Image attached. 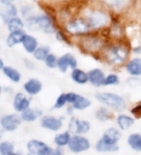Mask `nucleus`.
I'll use <instances>...</instances> for the list:
<instances>
[{
	"label": "nucleus",
	"instance_id": "1",
	"mask_svg": "<svg viewBox=\"0 0 141 155\" xmlns=\"http://www.w3.org/2000/svg\"><path fill=\"white\" fill-rule=\"evenodd\" d=\"M79 14L85 18L91 33L103 32L110 26L112 21V18L104 8L83 7Z\"/></svg>",
	"mask_w": 141,
	"mask_h": 155
},
{
	"label": "nucleus",
	"instance_id": "2",
	"mask_svg": "<svg viewBox=\"0 0 141 155\" xmlns=\"http://www.w3.org/2000/svg\"><path fill=\"white\" fill-rule=\"evenodd\" d=\"M24 22L25 26L30 30H41L47 35H53L60 28L55 16L46 11L41 14L33 15L32 17L26 18Z\"/></svg>",
	"mask_w": 141,
	"mask_h": 155
},
{
	"label": "nucleus",
	"instance_id": "3",
	"mask_svg": "<svg viewBox=\"0 0 141 155\" xmlns=\"http://www.w3.org/2000/svg\"><path fill=\"white\" fill-rule=\"evenodd\" d=\"M130 55V48L125 43L117 41L107 43L100 56L104 62L112 66H121L127 62Z\"/></svg>",
	"mask_w": 141,
	"mask_h": 155
},
{
	"label": "nucleus",
	"instance_id": "4",
	"mask_svg": "<svg viewBox=\"0 0 141 155\" xmlns=\"http://www.w3.org/2000/svg\"><path fill=\"white\" fill-rule=\"evenodd\" d=\"M76 45L82 52L90 55H99L107 45V40L100 33H89L87 35L76 39Z\"/></svg>",
	"mask_w": 141,
	"mask_h": 155
},
{
	"label": "nucleus",
	"instance_id": "5",
	"mask_svg": "<svg viewBox=\"0 0 141 155\" xmlns=\"http://www.w3.org/2000/svg\"><path fill=\"white\" fill-rule=\"evenodd\" d=\"M61 29H63L72 40L83 37L87 34L91 33L85 18L80 14L75 15V16L66 21L61 25Z\"/></svg>",
	"mask_w": 141,
	"mask_h": 155
},
{
	"label": "nucleus",
	"instance_id": "6",
	"mask_svg": "<svg viewBox=\"0 0 141 155\" xmlns=\"http://www.w3.org/2000/svg\"><path fill=\"white\" fill-rule=\"evenodd\" d=\"M96 99L98 100L104 107L109 108L115 111H124L127 108V103L122 96L112 92H98L96 95Z\"/></svg>",
	"mask_w": 141,
	"mask_h": 155
},
{
	"label": "nucleus",
	"instance_id": "7",
	"mask_svg": "<svg viewBox=\"0 0 141 155\" xmlns=\"http://www.w3.org/2000/svg\"><path fill=\"white\" fill-rule=\"evenodd\" d=\"M91 147V143L89 139L83 135H72L68 145V148L75 154H79L88 151Z\"/></svg>",
	"mask_w": 141,
	"mask_h": 155
},
{
	"label": "nucleus",
	"instance_id": "8",
	"mask_svg": "<svg viewBox=\"0 0 141 155\" xmlns=\"http://www.w3.org/2000/svg\"><path fill=\"white\" fill-rule=\"evenodd\" d=\"M22 120L21 118V115L17 113L4 114L0 118V126L3 129L4 132L12 133L16 131L19 126L21 125Z\"/></svg>",
	"mask_w": 141,
	"mask_h": 155
},
{
	"label": "nucleus",
	"instance_id": "9",
	"mask_svg": "<svg viewBox=\"0 0 141 155\" xmlns=\"http://www.w3.org/2000/svg\"><path fill=\"white\" fill-rule=\"evenodd\" d=\"M91 130L90 121L86 119H79L75 116L70 118L68 124V131H70L72 135H83L85 136Z\"/></svg>",
	"mask_w": 141,
	"mask_h": 155
},
{
	"label": "nucleus",
	"instance_id": "10",
	"mask_svg": "<svg viewBox=\"0 0 141 155\" xmlns=\"http://www.w3.org/2000/svg\"><path fill=\"white\" fill-rule=\"evenodd\" d=\"M63 117H57V116L51 114H43L40 119L41 127L51 131V132H58L63 127Z\"/></svg>",
	"mask_w": 141,
	"mask_h": 155
},
{
	"label": "nucleus",
	"instance_id": "11",
	"mask_svg": "<svg viewBox=\"0 0 141 155\" xmlns=\"http://www.w3.org/2000/svg\"><path fill=\"white\" fill-rule=\"evenodd\" d=\"M79 65V61H77L76 57L72 54L70 52L64 53L63 55L58 57V64H57V69L61 73H67L68 70H74L77 68Z\"/></svg>",
	"mask_w": 141,
	"mask_h": 155
},
{
	"label": "nucleus",
	"instance_id": "12",
	"mask_svg": "<svg viewBox=\"0 0 141 155\" xmlns=\"http://www.w3.org/2000/svg\"><path fill=\"white\" fill-rule=\"evenodd\" d=\"M29 108H31V99L25 93L18 92L14 96L13 100V109L17 114H21Z\"/></svg>",
	"mask_w": 141,
	"mask_h": 155
},
{
	"label": "nucleus",
	"instance_id": "13",
	"mask_svg": "<svg viewBox=\"0 0 141 155\" xmlns=\"http://www.w3.org/2000/svg\"><path fill=\"white\" fill-rule=\"evenodd\" d=\"M18 9L12 1L1 0L0 1V18L6 23L10 18L18 16Z\"/></svg>",
	"mask_w": 141,
	"mask_h": 155
},
{
	"label": "nucleus",
	"instance_id": "14",
	"mask_svg": "<svg viewBox=\"0 0 141 155\" xmlns=\"http://www.w3.org/2000/svg\"><path fill=\"white\" fill-rule=\"evenodd\" d=\"M50 145L37 139H32L26 143L27 152L31 155H46Z\"/></svg>",
	"mask_w": 141,
	"mask_h": 155
},
{
	"label": "nucleus",
	"instance_id": "15",
	"mask_svg": "<svg viewBox=\"0 0 141 155\" xmlns=\"http://www.w3.org/2000/svg\"><path fill=\"white\" fill-rule=\"evenodd\" d=\"M43 89V84L36 78H30L23 84V90L29 97L38 95Z\"/></svg>",
	"mask_w": 141,
	"mask_h": 155
},
{
	"label": "nucleus",
	"instance_id": "16",
	"mask_svg": "<svg viewBox=\"0 0 141 155\" xmlns=\"http://www.w3.org/2000/svg\"><path fill=\"white\" fill-rule=\"evenodd\" d=\"M121 137H122V133L118 128L110 127L104 131L101 140L108 145H118Z\"/></svg>",
	"mask_w": 141,
	"mask_h": 155
},
{
	"label": "nucleus",
	"instance_id": "17",
	"mask_svg": "<svg viewBox=\"0 0 141 155\" xmlns=\"http://www.w3.org/2000/svg\"><path fill=\"white\" fill-rule=\"evenodd\" d=\"M106 75L104 72L100 69V68H93L88 71V80L89 84H91L95 87H101L104 86V81H105Z\"/></svg>",
	"mask_w": 141,
	"mask_h": 155
},
{
	"label": "nucleus",
	"instance_id": "18",
	"mask_svg": "<svg viewBox=\"0 0 141 155\" xmlns=\"http://www.w3.org/2000/svg\"><path fill=\"white\" fill-rule=\"evenodd\" d=\"M21 46L23 48V50L25 51L28 54H33V53L35 52V51L39 48L38 39L34 35H32V34L26 33L22 40Z\"/></svg>",
	"mask_w": 141,
	"mask_h": 155
},
{
	"label": "nucleus",
	"instance_id": "19",
	"mask_svg": "<svg viewBox=\"0 0 141 155\" xmlns=\"http://www.w3.org/2000/svg\"><path fill=\"white\" fill-rule=\"evenodd\" d=\"M71 80L76 84L79 85H84L86 84H88L89 80H88V72L84 71L81 68H75V69L71 71Z\"/></svg>",
	"mask_w": 141,
	"mask_h": 155
},
{
	"label": "nucleus",
	"instance_id": "20",
	"mask_svg": "<svg viewBox=\"0 0 141 155\" xmlns=\"http://www.w3.org/2000/svg\"><path fill=\"white\" fill-rule=\"evenodd\" d=\"M126 71L133 77L141 76V58L134 57L126 63Z\"/></svg>",
	"mask_w": 141,
	"mask_h": 155
},
{
	"label": "nucleus",
	"instance_id": "21",
	"mask_svg": "<svg viewBox=\"0 0 141 155\" xmlns=\"http://www.w3.org/2000/svg\"><path fill=\"white\" fill-rule=\"evenodd\" d=\"M25 34H26V32L24 31V29L9 33V35L6 38L7 47L11 48H14V47L19 45V44H21L24 36H25Z\"/></svg>",
	"mask_w": 141,
	"mask_h": 155
},
{
	"label": "nucleus",
	"instance_id": "22",
	"mask_svg": "<svg viewBox=\"0 0 141 155\" xmlns=\"http://www.w3.org/2000/svg\"><path fill=\"white\" fill-rule=\"evenodd\" d=\"M72 133L70 131H63V132L57 133L55 135L54 139H53V143H54L56 147L63 148V147H68V145L70 143V140L72 139Z\"/></svg>",
	"mask_w": 141,
	"mask_h": 155
},
{
	"label": "nucleus",
	"instance_id": "23",
	"mask_svg": "<svg viewBox=\"0 0 141 155\" xmlns=\"http://www.w3.org/2000/svg\"><path fill=\"white\" fill-rule=\"evenodd\" d=\"M21 115V118L23 122H34L36 121L38 118H41L43 114V110L40 109H33V108H29L25 111H23L22 114H19Z\"/></svg>",
	"mask_w": 141,
	"mask_h": 155
},
{
	"label": "nucleus",
	"instance_id": "24",
	"mask_svg": "<svg viewBox=\"0 0 141 155\" xmlns=\"http://www.w3.org/2000/svg\"><path fill=\"white\" fill-rule=\"evenodd\" d=\"M3 75L7 78L9 81H11L14 84H18L21 81V74L17 68H14L13 66H6L2 69Z\"/></svg>",
	"mask_w": 141,
	"mask_h": 155
},
{
	"label": "nucleus",
	"instance_id": "25",
	"mask_svg": "<svg viewBox=\"0 0 141 155\" xmlns=\"http://www.w3.org/2000/svg\"><path fill=\"white\" fill-rule=\"evenodd\" d=\"M116 123L120 131H125L130 129L134 124V118L128 114H120L116 117Z\"/></svg>",
	"mask_w": 141,
	"mask_h": 155
},
{
	"label": "nucleus",
	"instance_id": "26",
	"mask_svg": "<svg viewBox=\"0 0 141 155\" xmlns=\"http://www.w3.org/2000/svg\"><path fill=\"white\" fill-rule=\"evenodd\" d=\"M5 24H6L9 33L22 30V29H24V26H25V22L21 18V16L11 18Z\"/></svg>",
	"mask_w": 141,
	"mask_h": 155
},
{
	"label": "nucleus",
	"instance_id": "27",
	"mask_svg": "<svg viewBox=\"0 0 141 155\" xmlns=\"http://www.w3.org/2000/svg\"><path fill=\"white\" fill-rule=\"evenodd\" d=\"M91 105H92V101L89 98H87V97L82 96V95H79L76 101L71 107H72L74 110L81 111V110H87Z\"/></svg>",
	"mask_w": 141,
	"mask_h": 155
},
{
	"label": "nucleus",
	"instance_id": "28",
	"mask_svg": "<svg viewBox=\"0 0 141 155\" xmlns=\"http://www.w3.org/2000/svg\"><path fill=\"white\" fill-rule=\"evenodd\" d=\"M128 144L135 151H141V134L133 133L128 137Z\"/></svg>",
	"mask_w": 141,
	"mask_h": 155
},
{
	"label": "nucleus",
	"instance_id": "29",
	"mask_svg": "<svg viewBox=\"0 0 141 155\" xmlns=\"http://www.w3.org/2000/svg\"><path fill=\"white\" fill-rule=\"evenodd\" d=\"M95 149L96 151L104 153V152H116L119 150L118 145H108L105 143H104L101 139L95 143Z\"/></svg>",
	"mask_w": 141,
	"mask_h": 155
},
{
	"label": "nucleus",
	"instance_id": "30",
	"mask_svg": "<svg viewBox=\"0 0 141 155\" xmlns=\"http://www.w3.org/2000/svg\"><path fill=\"white\" fill-rule=\"evenodd\" d=\"M50 53V48L48 46H39V48L35 51V52H34L32 55L35 60L43 62Z\"/></svg>",
	"mask_w": 141,
	"mask_h": 155
},
{
	"label": "nucleus",
	"instance_id": "31",
	"mask_svg": "<svg viewBox=\"0 0 141 155\" xmlns=\"http://www.w3.org/2000/svg\"><path fill=\"white\" fill-rule=\"evenodd\" d=\"M95 116L97 120L104 122V121H107L112 117V114H111V111L106 107H101L96 110Z\"/></svg>",
	"mask_w": 141,
	"mask_h": 155
},
{
	"label": "nucleus",
	"instance_id": "32",
	"mask_svg": "<svg viewBox=\"0 0 141 155\" xmlns=\"http://www.w3.org/2000/svg\"><path fill=\"white\" fill-rule=\"evenodd\" d=\"M14 152V144L10 140H2L0 143V155H11Z\"/></svg>",
	"mask_w": 141,
	"mask_h": 155
},
{
	"label": "nucleus",
	"instance_id": "33",
	"mask_svg": "<svg viewBox=\"0 0 141 155\" xmlns=\"http://www.w3.org/2000/svg\"><path fill=\"white\" fill-rule=\"evenodd\" d=\"M54 36L56 38V40L58 42H61V43H64L67 44V45H72V39L68 35V34L63 30V29L59 28L57 30V32L54 34Z\"/></svg>",
	"mask_w": 141,
	"mask_h": 155
},
{
	"label": "nucleus",
	"instance_id": "34",
	"mask_svg": "<svg viewBox=\"0 0 141 155\" xmlns=\"http://www.w3.org/2000/svg\"><path fill=\"white\" fill-rule=\"evenodd\" d=\"M43 63H45V65L48 69H55V68H57V64H58V57L54 53L50 52L48 56L46 58V60L43 61Z\"/></svg>",
	"mask_w": 141,
	"mask_h": 155
},
{
	"label": "nucleus",
	"instance_id": "35",
	"mask_svg": "<svg viewBox=\"0 0 141 155\" xmlns=\"http://www.w3.org/2000/svg\"><path fill=\"white\" fill-rule=\"evenodd\" d=\"M67 105H68V102H67L66 93H61L56 98L55 103H54V105H53L52 109L53 110H61V109H63Z\"/></svg>",
	"mask_w": 141,
	"mask_h": 155
},
{
	"label": "nucleus",
	"instance_id": "36",
	"mask_svg": "<svg viewBox=\"0 0 141 155\" xmlns=\"http://www.w3.org/2000/svg\"><path fill=\"white\" fill-rule=\"evenodd\" d=\"M120 82V79L117 74L114 73H110V74L106 75L105 81H104V86H111V85H117Z\"/></svg>",
	"mask_w": 141,
	"mask_h": 155
},
{
	"label": "nucleus",
	"instance_id": "37",
	"mask_svg": "<svg viewBox=\"0 0 141 155\" xmlns=\"http://www.w3.org/2000/svg\"><path fill=\"white\" fill-rule=\"evenodd\" d=\"M130 114H132L135 118H141V102H139L138 104H136L130 109Z\"/></svg>",
	"mask_w": 141,
	"mask_h": 155
},
{
	"label": "nucleus",
	"instance_id": "38",
	"mask_svg": "<svg viewBox=\"0 0 141 155\" xmlns=\"http://www.w3.org/2000/svg\"><path fill=\"white\" fill-rule=\"evenodd\" d=\"M79 94L75 93V92H66V97H67V102H68V105L72 106V104L75 103L76 101L77 97H79Z\"/></svg>",
	"mask_w": 141,
	"mask_h": 155
},
{
	"label": "nucleus",
	"instance_id": "39",
	"mask_svg": "<svg viewBox=\"0 0 141 155\" xmlns=\"http://www.w3.org/2000/svg\"><path fill=\"white\" fill-rule=\"evenodd\" d=\"M46 155H64V152H63L62 148L50 147V149L47 150V152L46 153Z\"/></svg>",
	"mask_w": 141,
	"mask_h": 155
},
{
	"label": "nucleus",
	"instance_id": "40",
	"mask_svg": "<svg viewBox=\"0 0 141 155\" xmlns=\"http://www.w3.org/2000/svg\"><path fill=\"white\" fill-rule=\"evenodd\" d=\"M24 66H25L28 70H33L35 68V63L33 62V60L29 59V58H25L24 59Z\"/></svg>",
	"mask_w": 141,
	"mask_h": 155
},
{
	"label": "nucleus",
	"instance_id": "41",
	"mask_svg": "<svg viewBox=\"0 0 141 155\" xmlns=\"http://www.w3.org/2000/svg\"><path fill=\"white\" fill-rule=\"evenodd\" d=\"M133 51L134 52V53H140L141 52V47L140 46H137V47H134L133 48Z\"/></svg>",
	"mask_w": 141,
	"mask_h": 155
},
{
	"label": "nucleus",
	"instance_id": "42",
	"mask_svg": "<svg viewBox=\"0 0 141 155\" xmlns=\"http://www.w3.org/2000/svg\"><path fill=\"white\" fill-rule=\"evenodd\" d=\"M5 67V64H4V60L2 59L1 57H0V70L2 71V69Z\"/></svg>",
	"mask_w": 141,
	"mask_h": 155
},
{
	"label": "nucleus",
	"instance_id": "43",
	"mask_svg": "<svg viewBox=\"0 0 141 155\" xmlns=\"http://www.w3.org/2000/svg\"><path fill=\"white\" fill-rule=\"evenodd\" d=\"M3 135H4V131H3V129L1 128V126H0V143L2 142V137H3Z\"/></svg>",
	"mask_w": 141,
	"mask_h": 155
},
{
	"label": "nucleus",
	"instance_id": "44",
	"mask_svg": "<svg viewBox=\"0 0 141 155\" xmlns=\"http://www.w3.org/2000/svg\"><path fill=\"white\" fill-rule=\"evenodd\" d=\"M2 92H3V88H2V86L0 85V97H1V95H2Z\"/></svg>",
	"mask_w": 141,
	"mask_h": 155
},
{
	"label": "nucleus",
	"instance_id": "45",
	"mask_svg": "<svg viewBox=\"0 0 141 155\" xmlns=\"http://www.w3.org/2000/svg\"><path fill=\"white\" fill-rule=\"evenodd\" d=\"M11 155H21V153H18V152H16V151H14V153H12Z\"/></svg>",
	"mask_w": 141,
	"mask_h": 155
},
{
	"label": "nucleus",
	"instance_id": "46",
	"mask_svg": "<svg viewBox=\"0 0 141 155\" xmlns=\"http://www.w3.org/2000/svg\"><path fill=\"white\" fill-rule=\"evenodd\" d=\"M25 155H31V154H29V153H27V154H25Z\"/></svg>",
	"mask_w": 141,
	"mask_h": 155
},
{
	"label": "nucleus",
	"instance_id": "47",
	"mask_svg": "<svg viewBox=\"0 0 141 155\" xmlns=\"http://www.w3.org/2000/svg\"><path fill=\"white\" fill-rule=\"evenodd\" d=\"M0 51H1V48H0Z\"/></svg>",
	"mask_w": 141,
	"mask_h": 155
}]
</instances>
